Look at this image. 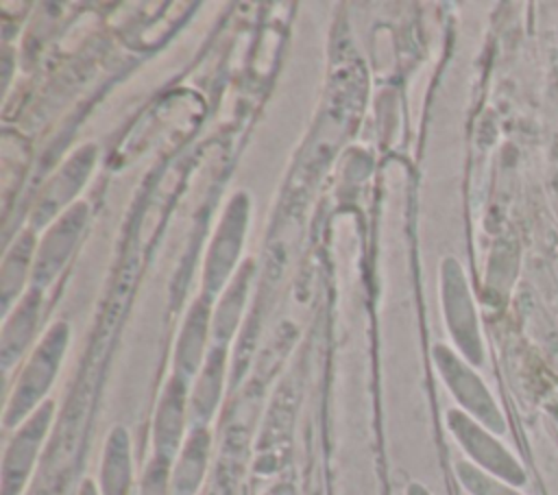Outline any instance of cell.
<instances>
[{"label":"cell","instance_id":"5b68a950","mask_svg":"<svg viewBox=\"0 0 558 495\" xmlns=\"http://www.w3.org/2000/svg\"><path fill=\"white\" fill-rule=\"evenodd\" d=\"M456 471H458L462 486L471 495H521L512 484H508L495 475H488L486 471H482L469 462H458Z\"/></svg>","mask_w":558,"mask_h":495},{"label":"cell","instance_id":"7a4b0ae2","mask_svg":"<svg viewBox=\"0 0 558 495\" xmlns=\"http://www.w3.org/2000/svg\"><path fill=\"white\" fill-rule=\"evenodd\" d=\"M438 364H440V371H442L447 384L451 386L453 395L458 397V401L475 419H480L482 425H486L488 430L499 432V434L506 432V421H504L495 399L490 397L488 388L482 384V379L445 349H438Z\"/></svg>","mask_w":558,"mask_h":495},{"label":"cell","instance_id":"52a82bcc","mask_svg":"<svg viewBox=\"0 0 558 495\" xmlns=\"http://www.w3.org/2000/svg\"><path fill=\"white\" fill-rule=\"evenodd\" d=\"M179 423H181V399L177 397L174 390H170L168 399L161 408L159 425H157V434H159L161 445H172L174 443V438L179 434Z\"/></svg>","mask_w":558,"mask_h":495},{"label":"cell","instance_id":"30bf717a","mask_svg":"<svg viewBox=\"0 0 558 495\" xmlns=\"http://www.w3.org/2000/svg\"><path fill=\"white\" fill-rule=\"evenodd\" d=\"M408 495H429L423 486H418V484H412L410 488H408Z\"/></svg>","mask_w":558,"mask_h":495},{"label":"cell","instance_id":"ba28073f","mask_svg":"<svg viewBox=\"0 0 558 495\" xmlns=\"http://www.w3.org/2000/svg\"><path fill=\"white\" fill-rule=\"evenodd\" d=\"M142 495H168L163 464L153 462V467L146 471V478L142 484Z\"/></svg>","mask_w":558,"mask_h":495},{"label":"cell","instance_id":"277c9868","mask_svg":"<svg viewBox=\"0 0 558 495\" xmlns=\"http://www.w3.org/2000/svg\"><path fill=\"white\" fill-rule=\"evenodd\" d=\"M129 488V456H126V436L116 432L111 436L105 467H102V495H126Z\"/></svg>","mask_w":558,"mask_h":495},{"label":"cell","instance_id":"3957f363","mask_svg":"<svg viewBox=\"0 0 558 495\" xmlns=\"http://www.w3.org/2000/svg\"><path fill=\"white\" fill-rule=\"evenodd\" d=\"M46 414H48V408L41 416H37L13 443L11 451H9V458H7V464H4V484H2V495H17V491L22 488V482L28 473V467H31V458L35 454V447H37V440L41 438V432H44V423H46Z\"/></svg>","mask_w":558,"mask_h":495},{"label":"cell","instance_id":"6da1fadb","mask_svg":"<svg viewBox=\"0 0 558 495\" xmlns=\"http://www.w3.org/2000/svg\"><path fill=\"white\" fill-rule=\"evenodd\" d=\"M449 427L460 440V445L466 449V454L484 467L490 475L512 484L523 486L527 482V475L519 460L495 438L490 436L480 423L471 421L466 414L451 410L449 412Z\"/></svg>","mask_w":558,"mask_h":495},{"label":"cell","instance_id":"9c48e42d","mask_svg":"<svg viewBox=\"0 0 558 495\" xmlns=\"http://www.w3.org/2000/svg\"><path fill=\"white\" fill-rule=\"evenodd\" d=\"M547 414H549V419H551V423H554V427L558 432V399L547 406Z\"/></svg>","mask_w":558,"mask_h":495},{"label":"cell","instance_id":"8fae6325","mask_svg":"<svg viewBox=\"0 0 558 495\" xmlns=\"http://www.w3.org/2000/svg\"><path fill=\"white\" fill-rule=\"evenodd\" d=\"M81 495H94V488L87 484V486L81 491Z\"/></svg>","mask_w":558,"mask_h":495},{"label":"cell","instance_id":"8992f818","mask_svg":"<svg viewBox=\"0 0 558 495\" xmlns=\"http://www.w3.org/2000/svg\"><path fill=\"white\" fill-rule=\"evenodd\" d=\"M203 454H205V436H198V438H194V443H190V449L183 456V462L179 467V473L174 480L177 495L194 493V488L201 480V471H203Z\"/></svg>","mask_w":558,"mask_h":495}]
</instances>
